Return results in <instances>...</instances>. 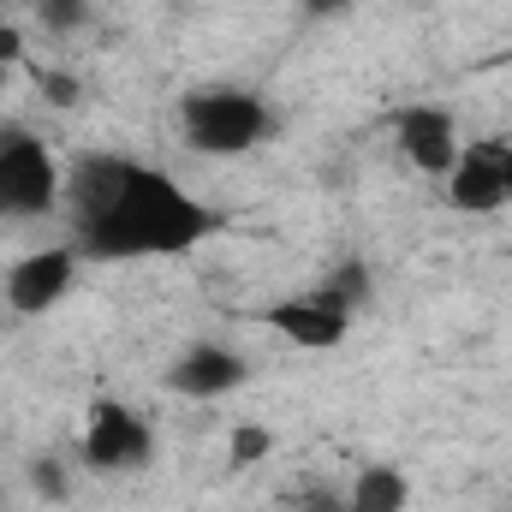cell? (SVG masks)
Returning <instances> with one entry per match:
<instances>
[{
  "label": "cell",
  "instance_id": "6da1fadb",
  "mask_svg": "<svg viewBox=\"0 0 512 512\" xmlns=\"http://www.w3.org/2000/svg\"><path fill=\"white\" fill-rule=\"evenodd\" d=\"M209 233H215V215L197 197H185L167 173H149V167L126 161L114 203L78 227V245L114 262V256H179L203 245Z\"/></svg>",
  "mask_w": 512,
  "mask_h": 512
},
{
  "label": "cell",
  "instance_id": "7a4b0ae2",
  "mask_svg": "<svg viewBox=\"0 0 512 512\" xmlns=\"http://www.w3.org/2000/svg\"><path fill=\"white\" fill-rule=\"evenodd\" d=\"M268 131V108L245 90H209L185 102V143L203 155H245Z\"/></svg>",
  "mask_w": 512,
  "mask_h": 512
},
{
  "label": "cell",
  "instance_id": "3957f363",
  "mask_svg": "<svg viewBox=\"0 0 512 512\" xmlns=\"http://www.w3.org/2000/svg\"><path fill=\"white\" fill-rule=\"evenodd\" d=\"M60 197V167L42 137L0 131V215H48Z\"/></svg>",
  "mask_w": 512,
  "mask_h": 512
},
{
  "label": "cell",
  "instance_id": "277c9868",
  "mask_svg": "<svg viewBox=\"0 0 512 512\" xmlns=\"http://www.w3.org/2000/svg\"><path fill=\"white\" fill-rule=\"evenodd\" d=\"M447 197L453 209L465 215H495L512 203V143L501 137H483V143H465L453 173H447Z\"/></svg>",
  "mask_w": 512,
  "mask_h": 512
},
{
  "label": "cell",
  "instance_id": "5b68a950",
  "mask_svg": "<svg viewBox=\"0 0 512 512\" xmlns=\"http://www.w3.org/2000/svg\"><path fill=\"white\" fill-rule=\"evenodd\" d=\"M256 322H262L268 334H280L286 346H304V352H328V346H340L346 328H352V316H346L340 304H328L322 292H310V298H280V304L256 310Z\"/></svg>",
  "mask_w": 512,
  "mask_h": 512
},
{
  "label": "cell",
  "instance_id": "8992f818",
  "mask_svg": "<svg viewBox=\"0 0 512 512\" xmlns=\"http://www.w3.org/2000/svg\"><path fill=\"white\" fill-rule=\"evenodd\" d=\"M84 459H90L96 471H131V465H143V459H149V429H143V417L126 411L120 399H96L90 429H84Z\"/></svg>",
  "mask_w": 512,
  "mask_h": 512
},
{
  "label": "cell",
  "instance_id": "52a82bcc",
  "mask_svg": "<svg viewBox=\"0 0 512 512\" xmlns=\"http://www.w3.org/2000/svg\"><path fill=\"white\" fill-rule=\"evenodd\" d=\"M72 274H78V251H72V245L30 251L18 268H12V280H6V298H12V310H24V316H42V310H54V304L66 298Z\"/></svg>",
  "mask_w": 512,
  "mask_h": 512
},
{
  "label": "cell",
  "instance_id": "ba28073f",
  "mask_svg": "<svg viewBox=\"0 0 512 512\" xmlns=\"http://www.w3.org/2000/svg\"><path fill=\"white\" fill-rule=\"evenodd\" d=\"M399 149H405V161H411L417 173L447 179L465 143H459V126H453L447 108H405V114H399Z\"/></svg>",
  "mask_w": 512,
  "mask_h": 512
},
{
  "label": "cell",
  "instance_id": "9c48e42d",
  "mask_svg": "<svg viewBox=\"0 0 512 512\" xmlns=\"http://www.w3.org/2000/svg\"><path fill=\"white\" fill-rule=\"evenodd\" d=\"M245 382V364L221 346H191L173 370H167V387L173 393H191V399H221L227 387Z\"/></svg>",
  "mask_w": 512,
  "mask_h": 512
},
{
  "label": "cell",
  "instance_id": "30bf717a",
  "mask_svg": "<svg viewBox=\"0 0 512 512\" xmlns=\"http://www.w3.org/2000/svg\"><path fill=\"white\" fill-rule=\"evenodd\" d=\"M405 477L399 471H387V465H370L358 483H352V495H346V512H405Z\"/></svg>",
  "mask_w": 512,
  "mask_h": 512
},
{
  "label": "cell",
  "instance_id": "8fae6325",
  "mask_svg": "<svg viewBox=\"0 0 512 512\" xmlns=\"http://www.w3.org/2000/svg\"><path fill=\"white\" fill-rule=\"evenodd\" d=\"M322 298H328V304H340V310L352 316V310L370 298V274H364V262H346V268H340V274L322 286Z\"/></svg>",
  "mask_w": 512,
  "mask_h": 512
},
{
  "label": "cell",
  "instance_id": "7c38bea8",
  "mask_svg": "<svg viewBox=\"0 0 512 512\" xmlns=\"http://www.w3.org/2000/svg\"><path fill=\"white\" fill-rule=\"evenodd\" d=\"M268 447H274V435L262 429V423H239L233 429V471H245V465H256V459H268Z\"/></svg>",
  "mask_w": 512,
  "mask_h": 512
},
{
  "label": "cell",
  "instance_id": "4fadbf2b",
  "mask_svg": "<svg viewBox=\"0 0 512 512\" xmlns=\"http://www.w3.org/2000/svg\"><path fill=\"white\" fill-rule=\"evenodd\" d=\"M42 18L54 30H72V24H84V0H42Z\"/></svg>",
  "mask_w": 512,
  "mask_h": 512
},
{
  "label": "cell",
  "instance_id": "5bb4252c",
  "mask_svg": "<svg viewBox=\"0 0 512 512\" xmlns=\"http://www.w3.org/2000/svg\"><path fill=\"white\" fill-rule=\"evenodd\" d=\"M18 60H24V36H18L12 24H0V72H6V66H18Z\"/></svg>",
  "mask_w": 512,
  "mask_h": 512
},
{
  "label": "cell",
  "instance_id": "9a60e30c",
  "mask_svg": "<svg viewBox=\"0 0 512 512\" xmlns=\"http://www.w3.org/2000/svg\"><path fill=\"white\" fill-rule=\"evenodd\" d=\"M42 90H48L54 102H72V96H78V84H72V78H42Z\"/></svg>",
  "mask_w": 512,
  "mask_h": 512
},
{
  "label": "cell",
  "instance_id": "2e32d148",
  "mask_svg": "<svg viewBox=\"0 0 512 512\" xmlns=\"http://www.w3.org/2000/svg\"><path fill=\"white\" fill-rule=\"evenodd\" d=\"M310 512H346V501H340V495H316V501H310Z\"/></svg>",
  "mask_w": 512,
  "mask_h": 512
},
{
  "label": "cell",
  "instance_id": "e0dca14e",
  "mask_svg": "<svg viewBox=\"0 0 512 512\" xmlns=\"http://www.w3.org/2000/svg\"><path fill=\"white\" fill-rule=\"evenodd\" d=\"M310 12H340V6H358V0H304Z\"/></svg>",
  "mask_w": 512,
  "mask_h": 512
}]
</instances>
